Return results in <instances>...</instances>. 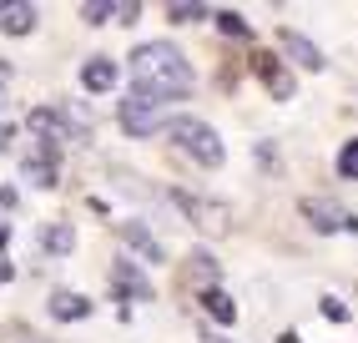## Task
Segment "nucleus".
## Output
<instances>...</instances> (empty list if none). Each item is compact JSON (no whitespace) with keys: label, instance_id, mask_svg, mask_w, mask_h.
<instances>
[{"label":"nucleus","instance_id":"nucleus-14","mask_svg":"<svg viewBox=\"0 0 358 343\" xmlns=\"http://www.w3.org/2000/svg\"><path fill=\"white\" fill-rule=\"evenodd\" d=\"M202 308H207V318H212V323H237V303L227 298V293L222 288H202Z\"/></svg>","mask_w":358,"mask_h":343},{"label":"nucleus","instance_id":"nucleus-2","mask_svg":"<svg viewBox=\"0 0 358 343\" xmlns=\"http://www.w3.org/2000/svg\"><path fill=\"white\" fill-rule=\"evenodd\" d=\"M166 132H172V141L182 146V152H192L202 167H222V162H227L222 136L212 132L207 121H197V116H172V121H166Z\"/></svg>","mask_w":358,"mask_h":343},{"label":"nucleus","instance_id":"nucleus-5","mask_svg":"<svg viewBox=\"0 0 358 343\" xmlns=\"http://www.w3.org/2000/svg\"><path fill=\"white\" fill-rule=\"evenodd\" d=\"M303 217H308L313 232H358V217L343 212L338 202H328V197H303Z\"/></svg>","mask_w":358,"mask_h":343},{"label":"nucleus","instance_id":"nucleus-16","mask_svg":"<svg viewBox=\"0 0 358 343\" xmlns=\"http://www.w3.org/2000/svg\"><path fill=\"white\" fill-rule=\"evenodd\" d=\"M20 172H26V182H31V187H56V182H61V172H56V157H31V162L20 167Z\"/></svg>","mask_w":358,"mask_h":343},{"label":"nucleus","instance_id":"nucleus-18","mask_svg":"<svg viewBox=\"0 0 358 343\" xmlns=\"http://www.w3.org/2000/svg\"><path fill=\"white\" fill-rule=\"evenodd\" d=\"M202 15H212V10L197 6V0H172V6H166V20H177V26H192V20H202Z\"/></svg>","mask_w":358,"mask_h":343},{"label":"nucleus","instance_id":"nucleus-20","mask_svg":"<svg viewBox=\"0 0 358 343\" xmlns=\"http://www.w3.org/2000/svg\"><path fill=\"white\" fill-rule=\"evenodd\" d=\"M111 15H116V6H106V0H86V6H81L86 26H101V20H111Z\"/></svg>","mask_w":358,"mask_h":343},{"label":"nucleus","instance_id":"nucleus-3","mask_svg":"<svg viewBox=\"0 0 358 343\" xmlns=\"http://www.w3.org/2000/svg\"><path fill=\"white\" fill-rule=\"evenodd\" d=\"M172 202L182 207V217L192 223L197 232H212V237H222V232H232V212L222 207V202H212V197H197V192H172Z\"/></svg>","mask_w":358,"mask_h":343},{"label":"nucleus","instance_id":"nucleus-6","mask_svg":"<svg viewBox=\"0 0 358 343\" xmlns=\"http://www.w3.org/2000/svg\"><path fill=\"white\" fill-rule=\"evenodd\" d=\"M252 71L262 76V86H268V91L278 96V102H288V96H293V71L282 66L278 56H268V51H252Z\"/></svg>","mask_w":358,"mask_h":343},{"label":"nucleus","instance_id":"nucleus-7","mask_svg":"<svg viewBox=\"0 0 358 343\" xmlns=\"http://www.w3.org/2000/svg\"><path fill=\"white\" fill-rule=\"evenodd\" d=\"M36 20H41V10L31 6V0H10V6H0V31H6V36H31Z\"/></svg>","mask_w":358,"mask_h":343},{"label":"nucleus","instance_id":"nucleus-24","mask_svg":"<svg viewBox=\"0 0 358 343\" xmlns=\"http://www.w3.org/2000/svg\"><path fill=\"white\" fill-rule=\"evenodd\" d=\"M10 146V121H0V152Z\"/></svg>","mask_w":358,"mask_h":343},{"label":"nucleus","instance_id":"nucleus-11","mask_svg":"<svg viewBox=\"0 0 358 343\" xmlns=\"http://www.w3.org/2000/svg\"><path fill=\"white\" fill-rule=\"evenodd\" d=\"M282 46H288V56H293L303 71H323V66H328V61H323V51H318V46L308 41V36H293V31H282Z\"/></svg>","mask_w":358,"mask_h":343},{"label":"nucleus","instance_id":"nucleus-23","mask_svg":"<svg viewBox=\"0 0 358 343\" xmlns=\"http://www.w3.org/2000/svg\"><path fill=\"white\" fill-rule=\"evenodd\" d=\"M136 15H141V6H136V0H131V6H116V20H127V26H131Z\"/></svg>","mask_w":358,"mask_h":343},{"label":"nucleus","instance_id":"nucleus-21","mask_svg":"<svg viewBox=\"0 0 358 343\" xmlns=\"http://www.w3.org/2000/svg\"><path fill=\"white\" fill-rule=\"evenodd\" d=\"M217 26H222V36H248V20L237 10H217Z\"/></svg>","mask_w":358,"mask_h":343},{"label":"nucleus","instance_id":"nucleus-15","mask_svg":"<svg viewBox=\"0 0 358 343\" xmlns=\"http://www.w3.org/2000/svg\"><path fill=\"white\" fill-rule=\"evenodd\" d=\"M111 278H116V288H122V293H127V298H152V283H147V278H141V273H136V267H131L127 258H122V262H116V267H111Z\"/></svg>","mask_w":358,"mask_h":343},{"label":"nucleus","instance_id":"nucleus-19","mask_svg":"<svg viewBox=\"0 0 358 343\" xmlns=\"http://www.w3.org/2000/svg\"><path fill=\"white\" fill-rule=\"evenodd\" d=\"M338 177H348V182H358V136L338 152Z\"/></svg>","mask_w":358,"mask_h":343},{"label":"nucleus","instance_id":"nucleus-12","mask_svg":"<svg viewBox=\"0 0 358 343\" xmlns=\"http://www.w3.org/2000/svg\"><path fill=\"white\" fill-rule=\"evenodd\" d=\"M122 237H127V242H131V248H136L141 258H147V262H166V253H162V242H157V237H152L147 227H141L136 217H131V223H122Z\"/></svg>","mask_w":358,"mask_h":343},{"label":"nucleus","instance_id":"nucleus-8","mask_svg":"<svg viewBox=\"0 0 358 343\" xmlns=\"http://www.w3.org/2000/svg\"><path fill=\"white\" fill-rule=\"evenodd\" d=\"M61 127H66V136H91V132H96V111H91L86 102H66L61 106Z\"/></svg>","mask_w":358,"mask_h":343},{"label":"nucleus","instance_id":"nucleus-13","mask_svg":"<svg viewBox=\"0 0 358 343\" xmlns=\"http://www.w3.org/2000/svg\"><path fill=\"white\" fill-rule=\"evenodd\" d=\"M81 86H86V91H111V86H116V66H111L106 56H91V61L81 66Z\"/></svg>","mask_w":358,"mask_h":343},{"label":"nucleus","instance_id":"nucleus-4","mask_svg":"<svg viewBox=\"0 0 358 343\" xmlns=\"http://www.w3.org/2000/svg\"><path fill=\"white\" fill-rule=\"evenodd\" d=\"M162 121H166V102H157L152 91H131L127 102H122L127 136H152V132H162Z\"/></svg>","mask_w":358,"mask_h":343},{"label":"nucleus","instance_id":"nucleus-22","mask_svg":"<svg viewBox=\"0 0 358 343\" xmlns=\"http://www.w3.org/2000/svg\"><path fill=\"white\" fill-rule=\"evenodd\" d=\"M318 313H323V318H333V323H343V318H348V308H343L338 298H323V303H318Z\"/></svg>","mask_w":358,"mask_h":343},{"label":"nucleus","instance_id":"nucleus-25","mask_svg":"<svg viewBox=\"0 0 358 343\" xmlns=\"http://www.w3.org/2000/svg\"><path fill=\"white\" fill-rule=\"evenodd\" d=\"M202 343H227V338H212V333H207V338H202Z\"/></svg>","mask_w":358,"mask_h":343},{"label":"nucleus","instance_id":"nucleus-9","mask_svg":"<svg viewBox=\"0 0 358 343\" xmlns=\"http://www.w3.org/2000/svg\"><path fill=\"white\" fill-rule=\"evenodd\" d=\"M86 313H91V298H81V293H71V288L51 293V318H61V323H81Z\"/></svg>","mask_w":358,"mask_h":343},{"label":"nucleus","instance_id":"nucleus-1","mask_svg":"<svg viewBox=\"0 0 358 343\" xmlns=\"http://www.w3.org/2000/svg\"><path fill=\"white\" fill-rule=\"evenodd\" d=\"M131 81L136 91H152L157 102H182L187 91H192V66H187V56L177 51V46L166 41H147L131 51Z\"/></svg>","mask_w":358,"mask_h":343},{"label":"nucleus","instance_id":"nucleus-10","mask_svg":"<svg viewBox=\"0 0 358 343\" xmlns=\"http://www.w3.org/2000/svg\"><path fill=\"white\" fill-rule=\"evenodd\" d=\"M71 248H76V227H71V223H45V227H41V253L66 258Z\"/></svg>","mask_w":358,"mask_h":343},{"label":"nucleus","instance_id":"nucleus-17","mask_svg":"<svg viewBox=\"0 0 358 343\" xmlns=\"http://www.w3.org/2000/svg\"><path fill=\"white\" fill-rule=\"evenodd\" d=\"M187 278L202 283V288H217V258H212V253H192V258H187Z\"/></svg>","mask_w":358,"mask_h":343}]
</instances>
